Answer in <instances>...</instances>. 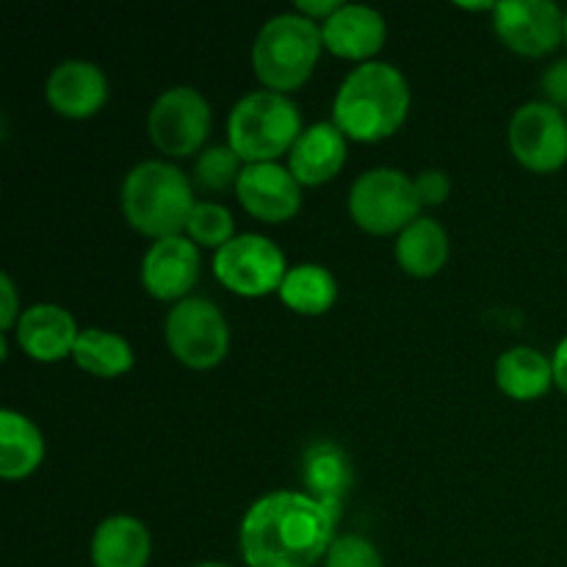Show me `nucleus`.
Returning a JSON list of instances; mask_svg holds the SVG:
<instances>
[{
    "mask_svg": "<svg viewBox=\"0 0 567 567\" xmlns=\"http://www.w3.org/2000/svg\"><path fill=\"white\" fill-rule=\"evenodd\" d=\"M338 515L308 493L260 496L241 520V557L249 567H313L336 543Z\"/></svg>",
    "mask_w": 567,
    "mask_h": 567,
    "instance_id": "nucleus-1",
    "label": "nucleus"
},
{
    "mask_svg": "<svg viewBox=\"0 0 567 567\" xmlns=\"http://www.w3.org/2000/svg\"><path fill=\"white\" fill-rule=\"evenodd\" d=\"M410 111V86L388 61H363L343 78L332 103V122L354 142L391 136Z\"/></svg>",
    "mask_w": 567,
    "mask_h": 567,
    "instance_id": "nucleus-2",
    "label": "nucleus"
},
{
    "mask_svg": "<svg viewBox=\"0 0 567 567\" xmlns=\"http://www.w3.org/2000/svg\"><path fill=\"white\" fill-rule=\"evenodd\" d=\"M194 205L192 181L169 161H142L122 181V214L127 225L155 241L181 236Z\"/></svg>",
    "mask_w": 567,
    "mask_h": 567,
    "instance_id": "nucleus-3",
    "label": "nucleus"
},
{
    "mask_svg": "<svg viewBox=\"0 0 567 567\" xmlns=\"http://www.w3.org/2000/svg\"><path fill=\"white\" fill-rule=\"evenodd\" d=\"M321 28L299 11H282L260 25L252 44V66L271 92L288 94L302 86L319 61Z\"/></svg>",
    "mask_w": 567,
    "mask_h": 567,
    "instance_id": "nucleus-4",
    "label": "nucleus"
},
{
    "mask_svg": "<svg viewBox=\"0 0 567 567\" xmlns=\"http://www.w3.org/2000/svg\"><path fill=\"white\" fill-rule=\"evenodd\" d=\"M302 131L297 103L271 89L244 94L227 116V144L244 164L277 161L282 153H291Z\"/></svg>",
    "mask_w": 567,
    "mask_h": 567,
    "instance_id": "nucleus-5",
    "label": "nucleus"
},
{
    "mask_svg": "<svg viewBox=\"0 0 567 567\" xmlns=\"http://www.w3.org/2000/svg\"><path fill=\"white\" fill-rule=\"evenodd\" d=\"M419 210L421 199L413 177L393 166L363 172L349 188V214L363 230L377 236L402 233L410 221L419 219Z\"/></svg>",
    "mask_w": 567,
    "mask_h": 567,
    "instance_id": "nucleus-6",
    "label": "nucleus"
},
{
    "mask_svg": "<svg viewBox=\"0 0 567 567\" xmlns=\"http://www.w3.org/2000/svg\"><path fill=\"white\" fill-rule=\"evenodd\" d=\"M166 343L181 363L210 369L230 347V327L221 310L205 297H186L166 313Z\"/></svg>",
    "mask_w": 567,
    "mask_h": 567,
    "instance_id": "nucleus-7",
    "label": "nucleus"
},
{
    "mask_svg": "<svg viewBox=\"0 0 567 567\" xmlns=\"http://www.w3.org/2000/svg\"><path fill=\"white\" fill-rule=\"evenodd\" d=\"M210 131V105L194 86H169L155 97L147 114L150 142L172 158L203 147Z\"/></svg>",
    "mask_w": 567,
    "mask_h": 567,
    "instance_id": "nucleus-8",
    "label": "nucleus"
},
{
    "mask_svg": "<svg viewBox=\"0 0 567 567\" xmlns=\"http://www.w3.org/2000/svg\"><path fill=\"white\" fill-rule=\"evenodd\" d=\"M214 271L230 291L241 297H264L280 291L288 275L282 249L260 233H241L214 255Z\"/></svg>",
    "mask_w": 567,
    "mask_h": 567,
    "instance_id": "nucleus-9",
    "label": "nucleus"
},
{
    "mask_svg": "<svg viewBox=\"0 0 567 567\" xmlns=\"http://www.w3.org/2000/svg\"><path fill=\"white\" fill-rule=\"evenodd\" d=\"M507 142L515 158L532 172H554L567 161V116L546 100L524 103L513 114Z\"/></svg>",
    "mask_w": 567,
    "mask_h": 567,
    "instance_id": "nucleus-10",
    "label": "nucleus"
},
{
    "mask_svg": "<svg viewBox=\"0 0 567 567\" xmlns=\"http://www.w3.org/2000/svg\"><path fill=\"white\" fill-rule=\"evenodd\" d=\"M493 25L520 55H546L565 42V11L554 0H504L493 9Z\"/></svg>",
    "mask_w": 567,
    "mask_h": 567,
    "instance_id": "nucleus-11",
    "label": "nucleus"
},
{
    "mask_svg": "<svg viewBox=\"0 0 567 567\" xmlns=\"http://www.w3.org/2000/svg\"><path fill=\"white\" fill-rule=\"evenodd\" d=\"M236 197L244 208L264 221H288L302 205V183L277 161L244 164L236 183Z\"/></svg>",
    "mask_w": 567,
    "mask_h": 567,
    "instance_id": "nucleus-12",
    "label": "nucleus"
},
{
    "mask_svg": "<svg viewBox=\"0 0 567 567\" xmlns=\"http://www.w3.org/2000/svg\"><path fill=\"white\" fill-rule=\"evenodd\" d=\"M199 277V249L188 236L158 238L142 258V282L150 297L181 302Z\"/></svg>",
    "mask_w": 567,
    "mask_h": 567,
    "instance_id": "nucleus-13",
    "label": "nucleus"
},
{
    "mask_svg": "<svg viewBox=\"0 0 567 567\" xmlns=\"http://www.w3.org/2000/svg\"><path fill=\"white\" fill-rule=\"evenodd\" d=\"M48 103L70 120H86L97 114L109 100V78L86 59H66L50 70L44 83Z\"/></svg>",
    "mask_w": 567,
    "mask_h": 567,
    "instance_id": "nucleus-14",
    "label": "nucleus"
},
{
    "mask_svg": "<svg viewBox=\"0 0 567 567\" xmlns=\"http://www.w3.org/2000/svg\"><path fill=\"white\" fill-rule=\"evenodd\" d=\"M14 330L17 343L39 363H55L72 354L81 336L70 310L53 302H37L22 310Z\"/></svg>",
    "mask_w": 567,
    "mask_h": 567,
    "instance_id": "nucleus-15",
    "label": "nucleus"
},
{
    "mask_svg": "<svg viewBox=\"0 0 567 567\" xmlns=\"http://www.w3.org/2000/svg\"><path fill=\"white\" fill-rule=\"evenodd\" d=\"M385 17L365 3H343L321 22V39L341 59H371L385 44Z\"/></svg>",
    "mask_w": 567,
    "mask_h": 567,
    "instance_id": "nucleus-16",
    "label": "nucleus"
},
{
    "mask_svg": "<svg viewBox=\"0 0 567 567\" xmlns=\"http://www.w3.org/2000/svg\"><path fill=\"white\" fill-rule=\"evenodd\" d=\"M347 161V136L336 122L305 127L288 153V169L302 186H321L341 172Z\"/></svg>",
    "mask_w": 567,
    "mask_h": 567,
    "instance_id": "nucleus-17",
    "label": "nucleus"
},
{
    "mask_svg": "<svg viewBox=\"0 0 567 567\" xmlns=\"http://www.w3.org/2000/svg\"><path fill=\"white\" fill-rule=\"evenodd\" d=\"M352 463L338 443L316 441L305 449L302 485L308 487V496L330 507L336 515H341L343 496L352 487Z\"/></svg>",
    "mask_w": 567,
    "mask_h": 567,
    "instance_id": "nucleus-18",
    "label": "nucleus"
},
{
    "mask_svg": "<svg viewBox=\"0 0 567 567\" xmlns=\"http://www.w3.org/2000/svg\"><path fill=\"white\" fill-rule=\"evenodd\" d=\"M94 567H147L153 554L147 526L133 515H111L92 535Z\"/></svg>",
    "mask_w": 567,
    "mask_h": 567,
    "instance_id": "nucleus-19",
    "label": "nucleus"
},
{
    "mask_svg": "<svg viewBox=\"0 0 567 567\" xmlns=\"http://www.w3.org/2000/svg\"><path fill=\"white\" fill-rule=\"evenodd\" d=\"M496 382L509 399L532 402L554 382V360L535 347H513L498 354Z\"/></svg>",
    "mask_w": 567,
    "mask_h": 567,
    "instance_id": "nucleus-20",
    "label": "nucleus"
},
{
    "mask_svg": "<svg viewBox=\"0 0 567 567\" xmlns=\"http://www.w3.org/2000/svg\"><path fill=\"white\" fill-rule=\"evenodd\" d=\"M44 457V437L31 419L17 410H0V474L22 480L33 474Z\"/></svg>",
    "mask_w": 567,
    "mask_h": 567,
    "instance_id": "nucleus-21",
    "label": "nucleus"
},
{
    "mask_svg": "<svg viewBox=\"0 0 567 567\" xmlns=\"http://www.w3.org/2000/svg\"><path fill=\"white\" fill-rule=\"evenodd\" d=\"M449 236L441 221L419 216L396 238V260L408 275L430 277L446 266Z\"/></svg>",
    "mask_w": 567,
    "mask_h": 567,
    "instance_id": "nucleus-22",
    "label": "nucleus"
},
{
    "mask_svg": "<svg viewBox=\"0 0 567 567\" xmlns=\"http://www.w3.org/2000/svg\"><path fill=\"white\" fill-rule=\"evenodd\" d=\"M72 358H75V363L83 371L109 380V377H120L125 371H131L133 347L120 332L103 330V327H86L78 336Z\"/></svg>",
    "mask_w": 567,
    "mask_h": 567,
    "instance_id": "nucleus-23",
    "label": "nucleus"
},
{
    "mask_svg": "<svg viewBox=\"0 0 567 567\" xmlns=\"http://www.w3.org/2000/svg\"><path fill=\"white\" fill-rule=\"evenodd\" d=\"M280 299L302 316H319L332 308L338 297V282L330 269L319 264H297L288 269L280 286Z\"/></svg>",
    "mask_w": 567,
    "mask_h": 567,
    "instance_id": "nucleus-24",
    "label": "nucleus"
},
{
    "mask_svg": "<svg viewBox=\"0 0 567 567\" xmlns=\"http://www.w3.org/2000/svg\"><path fill=\"white\" fill-rule=\"evenodd\" d=\"M241 164L244 161L238 158L230 144H214L199 153L197 164H194V181L208 192H221L227 186H236L244 169Z\"/></svg>",
    "mask_w": 567,
    "mask_h": 567,
    "instance_id": "nucleus-25",
    "label": "nucleus"
},
{
    "mask_svg": "<svg viewBox=\"0 0 567 567\" xmlns=\"http://www.w3.org/2000/svg\"><path fill=\"white\" fill-rule=\"evenodd\" d=\"M236 221L233 214L219 203H197L188 216L186 233L194 244L221 249L230 238H236Z\"/></svg>",
    "mask_w": 567,
    "mask_h": 567,
    "instance_id": "nucleus-26",
    "label": "nucleus"
},
{
    "mask_svg": "<svg viewBox=\"0 0 567 567\" xmlns=\"http://www.w3.org/2000/svg\"><path fill=\"white\" fill-rule=\"evenodd\" d=\"M324 567H385V563L371 540L360 535H341L327 551Z\"/></svg>",
    "mask_w": 567,
    "mask_h": 567,
    "instance_id": "nucleus-27",
    "label": "nucleus"
},
{
    "mask_svg": "<svg viewBox=\"0 0 567 567\" xmlns=\"http://www.w3.org/2000/svg\"><path fill=\"white\" fill-rule=\"evenodd\" d=\"M415 194H419L421 205H441L446 203L449 192H452V181L443 169H424L413 177Z\"/></svg>",
    "mask_w": 567,
    "mask_h": 567,
    "instance_id": "nucleus-28",
    "label": "nucleus"
},
{
    "mask_svg": "<svg viewBox=\"0 0 567 567\" xmlns=\"http://www.w3.org/2000/svg\"><path fill=\"white\" fill-rule=\"evenodd\" d=\"M543 94H546V103L557 105L559 111L567 109V59L554 61L540 78Z\"/></svg>",
    "mask_w": 567,
    "mask_h": 567,
    "instance_id": "nucleus-29",
    "label": "nucleus"
},
{
    "mask_svg": "<svg viewBox=\"0 0 567 567\" xmlns=\"http://www.w3.org/2000/svg\"><path fill=\"white\" fill-rule=\"evenodd\" d=\"M20 316L22 310L20 302H17L14 280L3 271V275H0V327H3V330H11V327H17Z\"/></svg>",
    "mask_w": 567,
    "mask_h": 567,
    "instance_id": "nucleus-30",
    "label": "nucleus"
},
{
    "mask_svg": "<svg viewBox=\"0 0 567 567\" xmlns=\"http://www.w3.org/2000/svg\"><path fill=\"white\" fill-rule=\"evenodd\" d=\"M341 0H299L297 3V11L299 14H305L308 17V20H321L324 22L327 17H332L336 14L338 9H341Z\"/></svg>",
    "mask_w": 567,
    "mask_h": 567,
    "instance_id": "nucleus-31",
    "label": "nucleus"
},
{
    "mask_svg": "<svg viewBox=\"0 0 567 567\" xmlns=\"http://www.w3.org/2000/svg\"><path fill=\"white\" fill-rule=\"evenodd\" d=\"M551 360H554V382L559 385V391L567 393V336L557 343Z\"/></svg>",
    "mask_w": 567,
    "mask_h": 567,
    "instance_id": "nucleus-32",
    "label": "nucleus"
},
{
    "mask_svg": "<svg viewBox=\"0 0 567 567\" xmlns=\"http://www.w3.org/2000/svg\"><path fill=\"white\" fill-rule=\"evenodd\" d=\"M194 567H233V565H227V563H199Z\"/></svg>",
    "mask_w": 567,
    "mask_h": 567,
    "instance_id": "nucleus-33",
    "label": "nucleus"
},
{
    "mask_svg": "<svg viewBox=\"0 0 567 567\" xmlns=\"http://www.w3.org/2000/svg\"><path fill=\"white\" fill-rule=\"evenodd\" d=\"M565 44H567V11H565Z\"/></svg>",
    "mask_w": 567,
    "mask_h": 567,
    "instance_id": "nucleus-34",
    "label": "nucleus"
}]
</instances>
